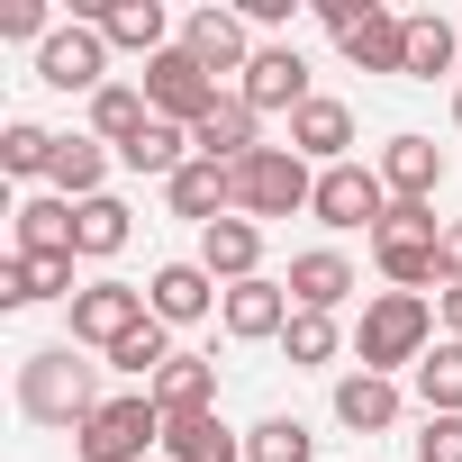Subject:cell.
Wrapping results in <instances>:
<instances>
[{
  "label": "cell",
  "instance_id": "6da1fadb",
  "mask_svg": "<svg viewBox=\"0 0 462 462\" xmlns=\"http://www.w3.org/2000/svg\"><path fill=\"white\" fill-rule=\"evenodd\" d=\"M100 372H109V363H82V345H37V354H19V417L82 435V426L109 408Z\"/></svg>",
  "mask_w": 462,
  "mask_h": 462
},
{
  "label": "cell",
  "instance_id": "7a4b0ae2",
  "mask_svg": "<svg viewBox=\"0 0 462 462\" xmlns=\"http://www.w3.org/2000/svg\"><path fill=\"white\" fill-rule=\"evenodd\" d=\"M354 354H363V372H417L426 354H435V300H417V291H381V300H363V327H354Z\"/></svg>",
  "mask_w": 462,
  "mask_h": 462
},
{
  "label": "cell",
  "instance_id": "3957f363",
  "mask_svg": "<svg viewBox=\"0 0 462 462\" xmlns=\"http://www.w3.org/2000/svg\"><path fill=\"white\" fill-rule=\"evenodd\" d=\"M372 263H381L390 291H417V300L444 282V217H435V199H390L381 236H372Z\"/></svg>",
  "mask_w": 462,
  "mask_h": 462
},
{
  "label": "cell",
  "instance_id": "277c9868",
  "mask_svg": "<svg viewBox=\"0 0 462 462\" xmlns=\"http://www.w3.org/2000/svg\"><path fill=\"white\" fill-rule=\"evenodd\" d=\"M318 199V163H300L291 145H263V154H245L236 163V217H300Z\"/></svg>",
  "mask_w": 462,
  "mask_h": 462
},
{
  "label": "cell",
  "instance_id": "5b68a950",
  "mask_svg": "<svg viewBox=\"0 0 462 462\" xmlns=\"http://www.w3.org/2000/svg\"><path fill=\"white\" fill-rule=\"evenodd\" d=\"M309 217L336 226V236H354V226H363V236H381V217H390V181H381V163H327Z\"/></svg>",
  "mask_w": 462,
  "mask_h": 462
},
{
  "label": "cell",
  "instance_id": "8992f818",
  "mask_svg": "<svg viewBox=\"0 0 462 462\" xmlns=\"http://www.w3.org/2000/svg\"><path fill=\"white\" fill-rule=\"evenodd\" d=\"M154 444H163V408H154L145 390H118V399L73 435V453H82V462H145Z\"/></svg>",
  "mask_w": 462,
  "mask_h": 462
},
{
  "label": "cell",
  "instance_id": "52a82bcc",
  "mask_svg": "<svg viewBox=\"0 0 462 462\" xmlns=\"http://www.w3.org/2000/svg\"><path fill=\"white\" fill-rule=\"evenodd\" d=\"M154 318V300L136 291V282H82V300L64 309V345H91V354H109L118 336H136Z\"/></svg>",
  "mask_w": 462,
  "mask_h": 462
},
{
  "label": "cell",
  "instance_id": "ba28073f",
  "mask_svg": "<svg viewBox=\"0 0 462 462\" xmlns=\"http://www.w3.org/2000/svg\"><path fill=\"white\" fill-rule=\"evenodd\" d=\"M37 82H46V91H82V100H100V91H109V37H100L91 19L55 28V37L37 46Z\"/></svg>",
  "mask_w": 462,
  "mask_h": 462
},
{
  "label": "cell",
  "instance_id": "9c48e42d",
  "mask_svg": "<svg viewBox=\"0 0 462 462\" xmlns=\"http://www.w3.org/2000/svg\"><path fill=\"white\" fill-rule=\"evenodd\" d=\"M236 100H245L254 118H300V109L318 100V91H309V64H300V46H254V64H245Z\"/></svg>",
  "mask_w": 462,
  "mask_h": 462
},
{
  "label": "cell",
  "instance_id": "30bf717a",
  "mask_svg": "<svg viewBox=\"0 0 462 462\" xmlns=\"http://www.w3.org/2000/svg\"><path fill=\"white\" fill-rule=\"evenodd\" d=\"M217 100H226V91H217V82H208V73L181 55V46L145 64V109H154V118H172V127H199Z\"/></svg>",
  "mask_w": 462,
  "mask_h": 462
},
{
  "label": "cell",
  "instance_id": "8fae6325",
  "mask_svg": "<svg viewBox=\"0 0 462 462\" xmlns=\"http://www.w3.org/2000/svg\"><path fill=\"white\" fill-rule=\"evenodd\" d=\"M181 55H190L208 82H217V73H236V82H245V64H254V28H245L236 10H217V0H208V10L181 19Z\"/></svg>",
  "mask_w": 462,
  "mask_h": 462
},
{
  "label": "cell",
  "instance_id": "7c38bea8",
  "mask_svg": "<svg viewBox=\"0 0 462 462\" xmlns=\"http://www.w3.org/2000/svg\"><path fill=\"white\" fill-rule=\"evenodd\" d=\"M100 37H109V55H172L181 46V28H172V10H163V0H109V10H82Z\"/></svg>",
  "mask_w": 462,
  "mask_h": 462
},
{
  "label": "cell",
  "instance_id": "4fadbf2b",
  "mask_svg": "<svg viewBox=\"0 0 462 462\" xmlns=\"http://www.w3.org/2000/svg\"><path fill=\"white\" fill-rule=\"evenodd\" d=\"M217 291H236V282H263V226L254 217H217V226H199V254H190Z\"/></svg>",
  "mask_w": 462,
  "mask_h": 462
},
{
  "label": "cell",
  "instance_id": "5bb4252c",
  "mask_svg": "<svg viewBox=\"0 0 462 462\" xmlns=\"http://www.w3.org/2000/svg\"><path fill=\"white\" fill-rule=\"evenodd\" d=\"M217 327L236 336V345H282V327H291V282H236L226 291V309H217Z\"/></svg>",
  "mask_w": 462,
  "mask_h": 462
},
{
  "label": "cell",
  "instance_id": "9a60e30c",
  "mask_svg": "<svg viewBox=\"0 0 462 462\" xmlns=\"http://www.w3.org/2000/svg\"><path fill=\"white\" fill-rule=\"evenodd\" d=\"M73 263L82 254H10V263H0V309H46V300H82L73 291Z\"/></svg>",
  "mask_w": 462,
  "mask_h": 462
},
{
  "label": "cell",
  "instance_id": "2e32d148",
  "mask_svg": "<svg viewBox=\"0 0 462 462\" xmlns=\"http://www.w3.org/2000/svg\"><path fill=\"white\" fill-rule=\"evenodd\" d=\"M354 291H363V273H354L336 245H309V254H291V309H318V318H336Z\"/></svg>",
  "mask_w": 462,
  "mask_h": 462
},
{
  "label": "cell",
  "instance_id": "e0dca14e",
  "mask_svg": "<svg viewBox=\"0 0 462 462\" xmlns=\"http://www.w3.org/2000/svg\"><path fill=\"white\" fill-rule=\"evenodd\" d=\"M145 300H154V318H163V327H199V318H217V309H226V291H217L199 263H154Z\"/></svg>",
  "mask_w": 462,
  "mask_h": 462
},
{
  "label": "cell",
  "instance_id": "ac0fdd59",
  "mask_svg": "<svg viewBox=\"0 0 462 462\" xmlns=\"http://www.w3.org/2000/svg\"><path fill=\"white\" fill-rule=\"evenodd\" d=\"M190 154H199V163H226V172H236L245 154H263V118H254L236 91H226V100H217L199 127H190Z\"/></svg>",
  "mask_w": 462,
  "mask_h": 462
},
{
  "label": "cell",
  "instance_id": "d6986e66",
  "mask_svg": "<svg viewBox=\"0 0 462 462\" xmlns=\"http://www.w3.org/2000/svg\"><path fill=\"white\" fill-rule=\"evenodd\" d=\"M163 199H172V217H190V226H217V217H236V172L190 154V163L163 181Z\"/></svg>",
  "mask_w": 462,
  "mask_h": 462
},
{
  "label": "cell",
  "instance_id": "ffe728a7",
  "mask_svg": "<svg viewBox=\"0 0 462 462\" xmlns=\"http://www.w3.org/2000/svg\"><path fill=\"white\" fill-rule=\"evenodd\" d=\"M291 154H300V163H318V172H327V163H354V109L318 91V100L291 118Z\"/></svg>",
  "mask_w": 462,
  "mask_h": 462
},
{
  "label": "cell",
  "instance_id": "44dd1931",
  "mask_svg": "<svg viewBox=\"0 0 462 462\" xmlns=\"http://www.w3.org/2000/svg\"><path fill=\"white\" fill-rule=\"evenodd\" d=\"M399 417H408V399H399L390 372H345V381H336V426H354V435H390Z\"/></svg>",
  "mask_w": 462,
  "mask_h": 462
},
{
  "label": "cell",
  "instance_id": "7402d4cb",
  "mask_svg": "<svg viewBox=\"0 0 462 462\" xmlns=\"http://www.w3.org/2000/svg\"><path fill=\"white\" fill-rule=\"evenodd\" d=\"M10 254H73V199L64 190H28L10 208Z\"/></svg>",
  "mask_w": 462,
  "mask_h": 462
},
{
  "label": "cell",
  "instance_id": "603a6c76",
  "mask_svg": "<svg viewBox=\"0 0 462 462\" xmlns=\"http://www.w3.org/2000/svg\"><path fill=\"white\" fill-rule=\"evenodd\" d=\"M336 46H345V64H354V73H399V82H408V19H399V10L354 19Z\"/></svg>",
  "mask_w": 462,
  "mask_h": 462
},
{
  "label": "cell",
  "instance_id": "cb8c5ba5",
  "mask_svg": "<svg viewBox=\"0 0 462 462\" xmlns=\"http://www.w3.org/2000/svg\"><path fill=\"white\" fill-rule=\"evenodd\" d=\"M163 453L172 462H245V435L217 408H199V417H163Z\"/></svg>",
  "mask_w": 462,
  "mask_h": 462
},
{
  "label": "cell",
  "instance_id": "d4e9b609",
  "mask_svg": "<svg viewBox=\"0 0 462 462\" xmlns=\"http://www.w3.org/2000/svg\"><path fill=\"white\" fill-rule=\"evenodd\" d=\"M381 181H390V199H435L444 145H435V136H390V145H381Z\"/></svg>",
  "mask_w": 462,
  "mask_h": 462
},
{
  "label": "cell",
  "instance_id": "484cf974",
  "mask_svg": "<svg viewBox=\"0 0 462 462\" xmlns=\"http://www.w3.org/2000/svg\"><path fill=\"white\" fill-rule=\"evenodd\" d=\"M163 417H199V408H217V363H199V354H172L163 372H154V390H145Z\"/></svg>",
  "mask_w": 462,
  "mask_h": 462
},
{
  "label": "cell",
  "instance_id": "4316f807",
  "mask_svg": "<svg viewBox=\"0 0 462 462\" xmlns=\"http://www.w3.org/2000/svg\"><path fill=\"white\" fill-rule=\"evenodd\" d=\"M127 236H136V217H127V199H82L73 208V254L82 263H109V254H127Z\"/></svg>",
  "mask_w": 462,
  "mask_h": 462
},
{
  "label": "cell",
  "instance_id": "83f0119b",
  "mask_svg": "<svg viewBox=\"0 0 462 462\" xmlns=\"http://www.w3.org/2000/svg\"><path fill=\"white\" fill-rule=\"evenodd\" d=\"M435 73L462 82V37H453L444 10H417V19H408V82H435Z\"/></svg>",
  "mask_w": 462,
  "mask_h": 462
},
{
  "label": "cell",
  "instance_id": "f1b7e54d",
  "mask_svg": "<svg viewBox=\"0 0 462 462\" xmlns=\"http://www.w3.org/2000/svg\"><path fill=\"white\" fill-rule=\"evenodd\" d=\"M145 127H154V109H145V82H109V91L91 100V136H100L109 154H127Z\"/></svg>",
  "mask_w": 462,
  "mask_h": 462
},
{
  "label": "cell",
  "instance_id": "f546056e",
  "mask_svg": "<svg viewBox=\"0 0 462 462\" xmlns=\"http://www.w3.org/2000/svg\"><path fill=\"white\" fill-rule=\"evenodd\" d=\"M109 163H118V154H109L100 136H64V145H55V172H46V181H55V190H64V199L82 208V199H100Z\"/></svg>",
  "mask_w": 462,
  "mask_h": 462
},
{
  "label": "cell",
  "instance_id": "4dcf8cb0",
  "mask_svg": "<svg viewBox=\"0 0 462 462\" xmlns=\"http://www.w3.org/2000/svg\"><path fill=\"white\" fill-rule=\"evenodd\" d=\"M55 127H37V118H10V127H0V172H10V181H46L55 172Z\"/></svg>",
  "mask_w": 462,
  "mask_h": 462
},
{
  "label": "cell",
  "instance_id": "1f68e13d",
  "mask_svg": "<svg viewBox=\"0 0 462 462\" xmlns=\"http://www.w3.org/2000/svg\"><path fill=\"white\" fill-rule=\"evenodd\" d=\"M282 354H291V372H327V363L345 354V327H336V318H318V309H291Z\"/></svg>",
  "mask_w": 462,
  "mask_h": 462
},
{
  "label": "cell",
  "instance_id": "d6a6232c",
  "mask_svg": "<svg viewBox=\"0 0 462 462\" xmlns=\"http://www.w3.org/2000/svg\"><path fill=\"white\" fill-rule=\"evenodd\" d=\"M100 363H109V372H127L136 390H154V372L172 363V327H163V318H145V327H136V336H118Z\"/></svg>",
  "mask_w": 462,
  "mask_h": 462
},
{
  "label": "cell",
  "instance_id": "836d02e7",
  "mask_svg": "<svg viewBox=\"0 0 462 462\" xmlns=\"http://www.w3.org/2000/svg\"><path fill=\"white\" fill-rule=\"evenodd\" d=\"M408 381H417V408H426V417H462V345H453V336H444Z\"/></svg>",
  "mask_w": 462,
  "mask_h": 462
},
{
  "label": "cell",
  "instance_id": "e575fe53",
  "mask_svg": "<svg viewBox=\"0 0 462 462\" xmlns=\"http://www.w3.org/2000/svg\"><path fill=\"white\" fill-rule=\"evenodd\" d=\"M118 163H127V172H154V181H172V172L190 163V127H172V118H154V127H145V136H136V145H127Z\"/></svg>",
  "mask_w": 462,
  "mask_h": 462
},
{
  "label": "cell",
  "instance_id": "d590c367",
  "mask_svg": "<svg viewBox=\"0 0 462 462\" xmlns=\"http://www.w3.org/2000/svg\"><path fill=\"white\" fill-rule=\"evenodd\" d=\"M245 462H318V435L300 417H254L245 426Z\"/></svg>",
  "mask_w": 462,
  "mask_h": 462
},
{
  "label": "cell",
  "instance_id": "8d00e7d4",
  "mask_svg": "<svg viewBox=\"0 0 462 462\" xmlns=\"http://www.w3.org/2000/svg\"><path fill=\"white\" fill-rule=\"evenodd\" d=\"M417 462H462V417H426L417 426Z\"/></svg>",
  "mask_w": 462,
  "mask_h": 462
},
{
  "label": "cell",
  "instance_id": "74e56055",
  "mask_svg": "<svg viewBox=\"0 0 462 462\" xmlns=\"http://www.w3.org/2000/svg\"><path fill=\"white\" fill-rule=\"evenodd\" d=\"M0 37H55V19H46V0H0Z\"/></svg>",
  "mask_w": 462,
  "mask_h": 462
},
{
  "label": "cell",
  "instance_id": "f35d334b",
  "mask_svg": "<svg viewBox=\"0 0 462 462\" xmlns=\"http://www.w3.org/2000/svg\"><path fill=\"white\" fill-rule=\"evenodd\" d=\"M245 28H291V0H236Z\"/></svg>",
  "mask_w": 462,
  "mask_h": 462
},
{
  "label": "cell",
  "instance_id": "ab89813d",
  "mask_svg": "<svg viewBox=\"0 0 462 462\" xmlns=\"http://www.w3.org/2000/svg\"><path fill=\"white\" fill-rule=\"evenodd\" d=\"M444 291H462V217L444 226Z\"/></svg>",
  "mask_w": 462,
  "mask_h": 462
},
{
  "label": "cell",
  "instance_id": "60d3db41",
  "mask_svg": "<svg viewBox=\"0 0 462 462\" xmlns=\"http://www.w3.org/2000/svg\"><path fill=\"white\" fill-rule=\"evenodd\" d=\"M435 327H444V336L462 345V291H444V300H435Z\"/></svg>",
  "mask_w": 462,
  "mask_h": 462
},
{
  "label": "cell",
  "instance_id": "b9f144b4",
  "mask_svg": "<svg viewBox=\"0 0 462 462\" xmlns=\"http://www.w3.org/2000/svg\"><path fill=\"white\" fill-rule=\"evenodd\" d=\"M453 127H462V82H453Z\"/></svg>",
  "mask_w": 462,
  "mask_h": 462
}]
</instances>
